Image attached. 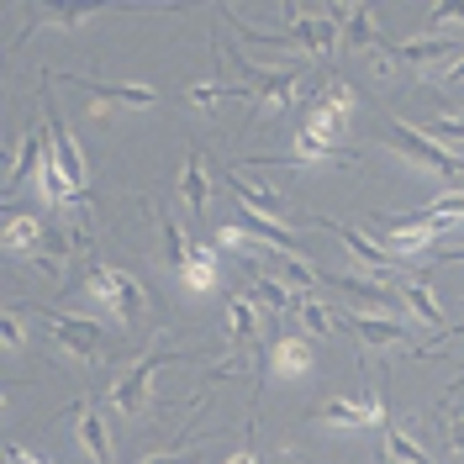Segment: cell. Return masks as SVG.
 I'll return each mask as SVG.
<instances>
[{
	"mask_svg": "<svg viewBox=\"0 0 464 464\" xmlns=\"http://www.w3.org/2000/svg\"><path fill=\"white\" fill-rule=\"evenodd\" d=\"M385 143H391V153H401L411 169L438 174V179H464V159H459V153H449L443 143H433L422 127H411V121H401V116L391 121Z\"/></svg>",
	"mask_w": 464,
	"mask_h": 464,
	"instance_id": "6da1fadb",
	"label": "cell"
},
{
	"mask_svg": "<svg viewBox=\"0 0 464 464\" xmlns=\"http://www.w3.org/2000/svg\"><path fill=\"white\" fill-rule=\"evenodd\" d=\"M85 295L90 301H101L106 306V317L116 322H138L148 306V290L138 275H127V269H116V264H95L85 275Z\"/></svg>",
	"mask_w": 464,
	"mask_h": 464,
	"instance_id": "7a4b0ae2",
	"label": "cell"
},
{
	"mask_svg": "<svg viewBox=\"0 0 464 464\" xmlns=\"http://www.w3.org/2000/svg\"><path fill=\"white\" fill-rule=\"evenodd\" d=\"M280 16H285V32L301 53L322 58L333 48H343V5L338 11H295V5H285Z\"/></svg>",
	"mask_w": 464,
	"mask_h": 464,
	"instance_id": "3957f363",
	"label": "cell"
},
{
	"mask_svg": "<svg viewBox=\"0 0 464 464\" xmlns=\"http://www.w3.org/2000/svg\"><path fill=\"white\" fill-rule=\"evenodd\" d=\"M43 327H48V338H53L69 359H80V364H95V359L106 353V333H101V322H90V317H74V312H43Z\"/></svg>",
	"mask_w": 464,
	"mask_h": 464,
	"instance_id": "277c9868",
	"label": "cell"
},
{
	"mask_svg": "<svg viewBox=\"0 0 464 464\" xmlns=\"http://www.w3.org/2000/svg\"><path fill=\"white\" fill-rule=\"evenodd\" d=\"M169 359H179V353H164V348H159V353H148V359H138L132 370H121V375H116V385L106 391V401H111V411H121V417H138V411L148 406L153 375H159V370H164Z\"/></svg>",
	"mask_w": 464,
	"mask_h": 464,
	"instance_id": "5b68a950",
	"label": "cell"
},
{
	"mask_svg": "<svg viewBox=\"0 0 464 464\" xmlns=\"http://www.w3.org/2000/svg\"><path fill=\"white\" fill-rule=\"evenodd\" d=\"M317 422L327 428H385V401L375 385H364L359 396H333L317 406Z\"/></svg>",
	"mask_w": 464,
	"mask_h": 464,
	"instance_id": "8992f818",
	"label": "cell"
},
{
	"mask_svg": "<svg viewBox=\"0 0 464 464\" xmlns=\"http://www.w3.org/2000/svg\"><path fill=\"white\" fill-rule=\"evenodd\" d=\"M248 80H254V111L259 116L285 111V106H295V95H306V90H301V63H285V69H254Z\"/></svg>",
	"mask_w": 464,
	"mask_h": 464,
	"instance_id": "52a82bcc",
	"label": "cell"
},
{
	"mask_svg": "<svg viewBox=\"0 0 464 464\" xmlns=\"http://www.w3.org/2000/svg\"><path fill=\"white\" fill-rule=\"evenodd\" d=\"M438 232H449V222H438V217H428V211H411L406 222H391V227L380 232V243H385L391 259H411V254H422V248L433 243Z\"/></svg>",
	"mask_w": 464,
	"mask_h": 464,
	"instance_id": "ba28073f",
	"label": "cell"
},
{
	"mask_svg": "<svg viewBox=\"0 0 464 464\" xmlns=\"http://www.w3.org/2000/svg\"><path fill=\"white\" fill-rule=\"evenodd\" d=\"M338 143H343V132L327 121L322 111L306 116V127L295 132V148H290V164H306V169H317V164H333L338 159Z\"/></svg>",
	"mask_w": 464,
	"mask_h": 464,
	"instance_id": "9c48e42d",
	"label": "cell"
},
{
	"mask_svg": "<svg viewBox=\"0 0 464 464\" xmlns=\"http://www.w3.org/2000/svg\"><path fill=\"white\" fill-rule=\"evenodd\" d=\"M312 364H317V338H306L301 327H295V333H280V338L269 343V375L306 380L312 375Z\"/></svg>",
	"mask_w": 464,
	"mask_h": 464,
	"instance_id": "30bf717a",
	"label": "cell"
},
{
	"mask_svg": "<svg viewBox=\"0 0 464 464\" xmlns=\"http://www.w3.org/2000/svg\"><path fill=\"white\" fill-rule=\"evenodd\" d=\"M43 111H48V132H53V164H58V174H63V185H69L74 196H85V185H90L85 153H80V143H74V132H63V121L53 116V101H48V95H43Z\"/></svg>",
	"mask_w": 464,
	"mask_h": 464,
	"instance_id": "8fae6325",
	"label": "cell"
},
{
	"mask_svg": "<svg viewBox=\"0 0 464 464\" xmlns=\"http://www.w3.org/2000/svg\"><path fill=\"white\" fill-rule=\"evenodd\" d=\"M174 280L190 290V295H211V290L222 285V248L217 243H196L190 259L174 269Z\"/></svg>",
	"mask_w": 464,
	"mask_h": 464,
	"instance_id": "7c38bea8",
	"label": "cell"
},
{
	"mask_svg": "<svg viewBox=\"0 0 464 464\" xmlns=\"http://www.w3.org/2000/svg\"><path fill=\"white\" fill-rule=\"evenodd\" d=\"M74 438H80V449L90 454V464H116L111 428H106V417H101V406H95V401L74 406Z\"/></svg>",
	"mask_w": 464,
	"mask_h": 464,
	"instance_id": "4fadbf2b",
	"label": "cell"
},
{
	"mask_svg": "<svg viewBox=\"0 0 464 464\" xmlns=\"http://www.w3.org/2000/svg\"><path fill=\"white\" fill-rule=\"evenodd\" d=\"M333 232V237H338V243H343L348 254H353V264H359V269H364V275H375V280H385V269H391V254H385V243H375V237H370V232L364 227H327Z\"/></svg>",
	"mask_w": 464,
	"mask_h": 464,
	"instance_id": "5bb4252c",
	"label": "cell"
},
{
	"mask_svg": "<svg viewBox=\"0 0 464 464\" xmlns=\"http://www.w3.org/2000/svg\"><path fill=\"white\" fill-rule=\"evenodd\" d=\"M396 301H401L411 317L422 322V327H433V333H449V312L438 306V290L428 280H401L396 285Z\"/></svg>",
	"mask_w": 464,
	"mask_h": 464,
	"instance_id": "9a60e30c",
	"label": "cell"
},
{
	"mask_svg": "<svg viewBox=\"0 0 464 464\" xmlns=\"http://www.w3.org/2000/svg\"><path fill=\"white\" fill-rule=\"evenodd\" d=\"M43 243H48V227H43V217H32V211H16V217H5V227H0V248H5L11 259H22V254H43Z\"/></svg>",
	"mask_w": 464,
	"mask_h": 464,
	"instance_id": "2e32d148",
	"label": "cell"
},
{
	"mask_svg": "<svg viewBox=\"0 0 464 464\" xmlns=\"http://www.w3.org/2000/svg\"><path fill=\"white\" fill-rule=\"evenodd\" d=\"M80 85H85L101 106H111V111H153V106H159V90L153 85H106V80H80Z\"/></svg>",
	"mask_w": 464,
	"mask_h": 464,
	"instance_id": "e0dca14e",
	"label": "cell"
},
{
	"mask_svg": "<svg viewBox=\"0 0 464 464\" xmlns=\"http://www.w3.org/2000/svg\"><path fill=\"white\" fill-rule=\"evenodd\" d=\"M338 290L353 295V312H370V317H391V295H385V280L375 275H338Z\"/></svg>",
	"mask_w": 464,
	"mask_h": 464,
	"instance_id": "ac0fdd59",
	"label": "cell"
},
{
	"mask_svg": "<svg viewBox=\"0 0 464 464\" xmlns=\"http://www.w3.org/2000/svg\"><path fill=\"white\" fill-rule=\"evenodd\" d=\"M317 111L338 127V132H348V121H353V111H359V90L348 85V80H327L322 74V95H317Z\"/></svg>",
	"mask_w": 464,
	"mask_h": 464,
	"instance_id": "d6986e66",
	"label": "cell"
},
{
	"mask_svg": "<svg viewBox=\"0 0 464 464\" xmlns=\"http://www.w3.org/2000/svg\"><path fill=\"white\" fill-rule=\"evenodd\" d=\"M232 196H237V206L248 211V217H269V222H285V201L275 196V190H264V185H248L243 174H227Z\"/></svg>",
	"mask_w": 464,
	"mask_h": 464,
	"instance_id": "ffe728a7",
	"label": "cell"
},
{
	"mask_svg": "<svg viewBox=\"0 0 464 464\" xmlns=\"http://www.w3.org/2000/svg\"><path fill=\"white\" fill-rule=\"evenodd\" d=\"M348 327H353L364 343H375V348H406V343H411V333H406L401 322L370 317V312H348Z\"/></svg>",
	"mask_w": 464,
	"mask_h": 464,
	"instance_id": "44dd1931",
	"label": "cell"
},
{
	"mask_svg": "<svg viewBox=\"0 0 464 464\" xmlns=\"http://www.w3.org/2000/svg\"><path fill=\"white\" fill-rule=\"evenodd\" d=\"M179 196H185L190 211H206V206H211V174H206L201 148H190L185 164H179Z\"/></svg>",
	"mask_w": 464,
	"mask_h": 464,
	"instance_id": "7402d4cb",
	"label": "cell"
},
{
	"mask_svg": "<svg viewBox=\"0 0 464 464\" xmlns=\"http://www.w3.org/2000/svg\"><path fill=\"white\" fill-rule=\"evenodd\" d=\"M343 48H359V53L380 48V16L370 5H343Z\"/></svg>",
	"mask_w": 464,
	"mask_h": 464,
	"instance_id": "603a6c76",
	"label": "cell"
},
{
	"mask_svg": "<svg viewBox=\"0 0 464 464\" xmlns=\"http://www.w3.org/2000/svg\"><path fill=\"white\" fill-rule=\"evenodd\" d=\"M295 322H301V333H306V338H327V333L338 327L333 306L322 301L317 290H295Z\"/></svg>",
	"mask_w": 464,
	"mask_h": 464,
	"instance_id": "cb8c5ba5",
	"label": "cell"
},
{
	"mask_svg": "<svg viewBox=\"0 0 464 464\" xmlns=\"http://www.w3.org/2000/svg\"><path fill=\"white\" fill-rule=\"evenodd\" d=\"M454 48H459V43H443V37H411V43H401V48H396V58H401L406 69H417V74H422V69H433L438 58H449V63H454Z\"/></svg>",
	"mask_w": 464,
	"mask_h": 464,
	"instance_id": "d4e9b609",
	"label": "cell"
},
{
	"mask_svg": "<svg viewBox=\"0 0 464 464\" xmlns=\"http://www.w3.org/2000/svg\"><path fill=\"white\" fill-rule=\"evenodd\" d=\"M254 327H259V312H254V295L248 290H237L227 301V338L237 348H248L254 343Z\"/></svg>",
	"mask_w": 464,
	"mask_h": 464,
	"instance_id": "484cf974",
	"label": "cell"
},
{
	"mask_svg": "<svg viewBox=\"0 0 464 464\" xmlns=\"http://www.w3.org/2000/svg\"><path fill=\"white\" fill-rule=\"evenodd\" d=\"M248 295L259 301L264 312H295V290H285L280 280H269L264 269H248Z\"/></svg>",
	"mask_w": 464,
	"mask_h": 464,
	"instance_id": "4316f807",
	"label": "cell"
},
{
	"mask_svg": "<svg viewBox=\"0 0 464 464\" xmlns=\"http://www.w3.org/2000/svg\"><path fill=\"white\" fill-rule=\"evenodd\" d=\"M227 95H243V90L222 85V80H190V85H185V106H190V111H217Z\"/></svg>",
	"mask_w": 464,
	"mask_h": 464,
	"instance_id": "83f0119b",
	"label": "cell"
},
{
	"mask_svg": "<svg viewBox=\"0 0 464 464\" xmlns=\"http://www.w3.org/2000/svg\"><path fill=\"white\" fill-rule=\"evenodd\" d=\"M385 459L391 464H433L428 459V449L406 433V428H385Z\"/></svg>",
	"mask_w": 464,
	"mask_h": 464,
	"instance_id": "f1b7e54d",
	"label": "cell"
},
{
	"mask_svg": "<svg viewBox=\"0 0 464 464\" xmlns=\"http://www.w3.org/2000/svg\"><path fill=\"white\" fill-rule=\"evenodd\" d=\"M422 132H428L433 143H443L449 153H454V148L464 143V116H428V121H422Z\"/></svg>",
	"mask_w": 464,
	"mask_h": 464,
	"instance_id": "f546056e",
	"label": "cell"
},
{
	"mask_svg": "<svg viewBox=\"0 0 464 464\" xmlns=\"http://www.w3.org/2000/svg\"><path fill=\"white\" fill-rule=\"evenodd\" d=\"M90 16H95L90 5H74V11H53V5H43V11H37V22H43V27H63V32L85 27Z\"/></svg>",
	"mask_w": 464,
	"mask_h": 464,
	"instance_id": "4dcf8cb0",
	"label": "cell"
},
{
	"mask_svg": "<svg viewBox=\"0 0 464 464\" xmlns=\"http://www.w3.org/2000/svg\"><path fill=\"white\" fill-rule=\"evenodd\" d=\"M443 27H464V5H433V11H428V22H422V32H417V37H438Z\"/></svg>",
	"mask_w": 464,
	"mask_h": 464,
	"instance_id": "1f68e13d",
	"label": "cell"
},
{
	"mask_svg": "<svg viewBox=\"0 0 464 464\" xmlns=\"http://www.w3.org/2000/svg\"><path fill=\"white\" fill-rule=\"evenodd\" d=\"M428 217L449 222V227H459V222H464V190H449V196H438V201L428 206Z\"/></svg>",
	"mask_w": 464,
	"mask_h": 464,
	"instance_id": "d6a6232c",
	"label": "cell"
},
{
	"mask_svg": "<svg viewBox=\"0 0 464 464\" xmlns=\"http://www.w3.org/2000/svg\"><path fill=\"white\" fill-rule=\"evenodd\" d=\"M280 264H285V280L295 290H317V269L306 264V254H290V259H280Z\"/></svg>",
	"mask_w": 464,
	"mask_h": 464,
	"instance_id": "836d02e7",
	"label": "cell"
},
{
	"mask_svg": "<svg viewBox=\"0 0 464 464\" xmlns=\"http://www.w3.org/2000/svg\"><path fill=\"white\" fill-rule=\"evenodd\" d=\"M0 343L11 348V353H16V348L27 343V317H22V312H16V306H11V312H5V317H0Z\"/></svg>",
	"mask_w": 464,
	"mask_h": 464,
	"instance_id": "e575fe53",
	"label": "cell"
},
{
	"mask_svg": "<svg viewBox=\"0 0 464 464\" xmlns=\"http://www.w3.org/2000/svg\"><path fill=\"white\" fill-rule=\"evenodd\" d=\"M164 248H169V264L179 269V264L190 259V243H185V227L174 222V217H164Z\"/></svg>",
	"mask_w": 464,
	"mask_h": 464,
	"instance_id": "d590c367",
	"label": "cell"
},
{
	"mask_svg": "<svg viewBox=\"0 0 464 464\" xmlns=\"http://www.w3.org/2000/svg\"><path fill=\"white\" fill-rule=\"evenodd\" d=\"M396 69H401V58L396 53H385V48L370 53V74H375V80H396Z\"/></svg>",
	"mask_w": 464,
	"mask_h": 464,
	"instance_id": "8d00e7d4",
	"label": "cell"
},
{
	"mask_svg": "<svg viewBox=\"0 0 464 464\" xmlns=\"http://www.w3.org/2000/svg\"><path fill=\"white\" fill-rule=\"evenodd\" d=\"M5 464H53V459L37 454V449H27V443H11V449H5Z\"/></svg>",
	"mask_w": 464,
	"mask_h": 464,
	"instance_id": "74e56055",
	"label": "cell"
},
{
	"mask_svg": "<svg viewBox=\"0 0 464 464\" xmlns=\"http://www.w3.org/2000/svg\"><path fill=\"white\" fill-rule=\"evenodd\" d=\"M243 370H248V364H243V353H232L227 364H217V370H211V380H206V385H217V380H232V375H243Z\"/></svg>",
	"mask_w": 464,
	"mask_h": 464,
	"instance_id": "f35d334b",
	"label": "cell"
},
{
	"mask_svg": "<svg viewBox=\"0 0 464 464\" xmlns=\"http://www.w3.org/2000/svg\"><path fill=\"white\" fill-rule=\"evenodd\" d=\"M443 85H449V90H464V53L454 58V63H443Z\"/></svg>",
	"mask_w": 464,
	"mask_h": 464,
	"instance_id": "ab89813d",
	"label": "cell"
},
{
	"mask_svg": "<svg viewBox=\"0 0 464 464\" xmlns=\"http://www.w3.org/2000/svg\"><path fill=\"white\" fill-rule=\"evenodd\" d=\"M449 449L464 459V417H454V422H449Z\"/></svg>",
	"mask_w": 464,
	"mask_h": 464,
	"instance_id": "60d3db41",
	"label": "cell"
},
{
	"mask_svg": "<svg viewBox=\"0 0 464 464\" xmlns=\"http://www.w3.org/2000/svg\"><path fill=\"white\" fill-rule=\"evenodd\" d=\"M227 464H259V454H254V449H237V454H232Z\"/></svg>",
	"mask_w": 464,
	"mask_h": 464,
	"instance_id": "b9f144b4",
	"label": "cell"
},
{
	"mask_svg": "<svg viewBox=\"0 0 464 464\" xmlns=\"http://www.w3.org/2000/svg\"><path fill=\"white\" fill-rule=\"evenodd\" d=\"M143 464H185L179 454H153V459H143Z\"/></svg>",
	"mask_w": 464,
	"mask_h": 464,
	"instance_id": "7bdbcfd3",
	"label": "cell"
}]
</instances>
